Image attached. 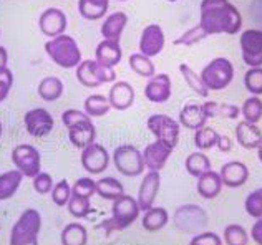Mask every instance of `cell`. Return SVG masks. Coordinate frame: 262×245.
Instances as JSON below:
<instances>
[{
    "label": "cell",
    "mask_w": 262,
    "mask_h": 245,
    "mask_svg": "<svg viewBox=\"0 0 262 245\" xmlns=\"http://www.w3.org/2000/svg\"><path fill=\"white\" fill-rule=\"evenodd\" d=\"M199 25L208 35H237L243 30V15L229 0H203Z\"/></svg>",
    "instance_id": "cell-1"
},
{
    "label": "cell",
    "mask_w": 262,
    "mask_h": 245,
    "mask_svg": "<svg viewBox=\"0 0 262 245\" xmlns=\"http://www.w3.org/2000/svg\"><path fill=\"white\" fill-rule=\"evenodd\" d=\"M61 122L68 129V139L78 149H85L96 139V128L92 118L81 110H65L61 113Z\"/></svg>",
    "instance_id": "cell-2"
},
{
    "label": "cell",
    "mask_w": 262,
    "mask_h": 245,
    "mask_svg": "<svg viewBox=\"0 0 262 245\" xmlns=\"http://www.w3.org/2000/svg\"><path fill=\"white\" fill-rule=\"evenodd\" d=\"M45 53L57 66L72 70L81 63V50L72 35H58L45 43Z\"/></svg>",
    "instance_id": "cell-3"
},
{
    "label": "cell",
    "mask_w": 262,
    "mask_h": 245,
    "mask_svg": "<svg viewBox=\"0 0 262 245\" xmlns=\"http://www.w3.org/2000/svg\"><path fill=\"white\" fill-rule=\"evenodd\" d=\"M140 214H141V209L138 201L128 194H123L118 199L113 201L112 215H110V219H106L101 224V227L106 230V234L120 232V230H125L133 222H136Z\"/></svg>",
    "instance_id": "cell-4"
},
{
    "label": "cell",
    "mask_w": 262,
    "mask_h": 245,
    "mask_svg": "<svg viewBox=\"0 0 262 245\" xmlns=\"http://www.w3.org/2000/svg\"><path fill=\"white\" fill-rule=\"evenodd\" d=\"M42 215L37 209H25L10 230V245H38Z\"/></svg>",
    "instance_id": "cell-5"
},
{
    "label": "cell",
    "mask_w": 262,
    "mask_h": 245,
    "mask_svg": "<svg viewBox=\"0 0 262 245\" xmlns=\"http://www.w3.org/2000/svg\"><path fill=\"white\" fill-rule=\"evenodd\" d=\"M199 75H201L204 85L209 91H221L232 83L234 65L229 58L216 57L203 68V71Z\"/></svg>",
    "instance_id": "cell-6"
},
{
    "label": "cell",
    "mask_w": 262,
    "mask_h": 245,
    "mask_svg": "<svg viewBox=\"0 0 262 245\" xmlns=\"http://www.w3.org/2000/svg\"><path fill=\"white\" fill-rule=\"evenodd\" d=\"M209 217L206 209L198 204H183L173 214L174 227L183 234H199L208 227Z\"/></svg>",
    "instance_id": "cell-7"
},
{
    "label": "cell",
    "mask_w": 262,
    "mask_h": 245,
    "mask_svg": "<svg viewBox=\"0 0 262 245\" xmlns=\"http://www.w3.org/2000/svg\"><path fill=\"white\" fill-rule=\"evenodd\" d=\"M77 80L85 88H98L103 83H115V68L105 66L98 60H81L77 66Z\"/></svg>",
    "instance_id": "cell-8"
},
{
    "label": "cell",
    "mask_w": 262,
    "mask_h": 245,
    "mask_svg": "<svg viewBox=\"0 0 262 245\" xmlns=\"http://www.w3.org/2000/svg\"><path fill=\"white\" fill-rule=\"evenodd\" d=\"M112 161L121 176L138 178L144 173L143 153L133 144H121L113 151Z\"/></svg>",
    "instance_id": "cell-9"
},
{
    "label": "cell",
    "mask_w": 262,
    "mask_h": 245,
    "mask_svg": "<svg viewBox=\"0 0 262 245\" xmlns=\"http://www.w3.org/2000/svg\"><path fill=\"white\" fill-rule=\"evenodd\" d=\"M149 133L155 136L158 141L166 142L168 146L176 148L179 142V133H181V125L179 121L173 119L168 114H151L146 121Z\"/></svg>",
    "instance_id": "cell-10"
},
{
    "label": "cell",
    "mask_w": 262,
    "mask_h": 245,
    "mask_svg": "<svg viewBox=\"0 0 262 245\" xmlns=\"http://www.w3.org/2000/svg\"><path fill=\"white\" fill-rule=\"evenodd\" d=\"M12 162L24 174V178L33 179L38 173H42V156L32 144H18L13 148Z\"/></svg>",
    "instance_id": "cell-11"
},
{
    "label": "cell",
    "mask_w": 262,
    "mask_h": 245,
    "mask_svg": "<svg viewBox=\"0 0 262 245\" xmlns=\"http://www.w3.org/2000/svg\"><path fill=\"white\" fill-rule=\"evenodd\" d=\"M239 43L244 63L249 68L262 66V30L249 29L241 32Z\"/></svg>",
    "instance_id": "cell-12"
},
{
    "label": "cell",
    "mask_w": 262,
    "mask_h": 245,
    "mask_svg": "<svg viewBox=\"0 0 262 245\" xmlns=\"http://www.w3.org/2000/svg\"><path fill=\"white\" fill-rule=\"evenodd\" d=\"M81 166L83 169L92 176L103 174L110 166V154L106 151L105 146L93 142V144L86 146L85 149H81Z\"/></svg>",
    "instance_id": "cell-13"
},
{
    "label": "cell",
    "mask_w": 262,
    "mask_h": 245,
    "mask_svg": "<svg viewBox=\"0 0 262 245\" xmlns=\"http://www.w3.org/2000/svg\"><path fill=\"white\" fill-rule=\"evenodd\" d=\"M24 122H25L27 133L33 136V138H45V136H48L53 131V126H55L53 116L45 108H33V110H29L24 116Z\"/></svg>",
    "instance_id": "cell-14"
},
{
    "label": "cell",
    "mask_w": 262,
    "mask_h": 245,
    "mask_svg": "<svg viewBox=\"0 0 262 245\" xmlns=\"http://www.w3.org/2000/svg\"><path fill=\"white\" fill-rule=\"evenodd\" d=\"M67 27H68L67 13L61 9H57V7H48L38 17V29L48 38L63 35Z\"/></svg>",
    "instance_id": "cell-15"
},
{
    "label": "cell",
    "mask_w": 262,
    "mask_h": 245,
    "mask_svg": "<svg viewBox=\"0 0 262 245\" xmlns=\"http://www.w3.org/2000/svg\"><path fill=\"white\" fill-rule=\"evenodd\" d=\"M166 43V37L161 29V25L158 23H149L143 29L141 37H140V53L144 57H158L164 48Z\"/></svg>",
    "instance_id": "cell-16"
},
{
    "label": "cell",
    "mask_w": 262,
    "mask_h": 245,
    "mask_svg": "<svg viewBox=\"0 0 262 245\" xmlns=\"http://www.w3.org/2000/svg\"><path fill=\"white\" fill-rule=\"evenodd\" d=\"M160 187H161V176L158 171H148L143 176V179L140 182V189H138V197H136L141 212L155 206Z\"/></svg>",
    "instance_id": "cell-17"
},
{
    "label": "cell",
    "mask_w": 262,
    "mask_h": 245,
    "mask_svg": "<svg viewBox=\"0 0 262 245\" xmlns=\"http://www.w3.org/2000/svg\"><path fill=\"white\" fill-rule=\"evenodd\" d=\"M174 148L168 146L166 142L155 139L153 142L144 148L143 153V161H144V167H148V171H158L160 173L161 169L166 166L168 159L173 154Z\"/></svg>",
    "instance_id": "cell-18"
},
{
    "label": "cell",
    "mask_w": 262,
    "mask_h": 245,
    "mask_svg": "<svg viewBox=\"0 0 262 245\" xmlns=\"http://www.w3.org/2000/svg\"><path fill=\"white\" fill-rule=\"evenodd\" d=\"M173 94V83H171V77L168 73H158L155 77L148 80L146 86H144V96L151 103H166Z\"/></svg>",
    "instance_id": "cell-19"
},
{
    "label": "cell",
    "mask_w": 262,
    "mask_h": 245,
    "mask_svg": "<svg viewBox=\"0 0 262 245\" xmlns=\"http://www.w3.org/2000/svg\"><path fill=\"white\" fill-rule=\"evenodd\" d=\"M221 181L223 186L229 189L243 187L249 179V167H247L243 161H227L219 169Z\"/></svg>",
    "instance_id": "cell-20"
},
{
    "label": "cell",
    "mask_w": 262,
    "mask_h": 245,
    "mask_svg": "<svg viewBox=\"0 0 262 245\" xmlns=\"http://www.w3.org/2000/svg\"><path fill=\"white\" fill-rule=\"evenodd\" d=\"M135 100H136L135 88L125 80L115 81V83L112 85V88H110V91H108V101H110V105H112L113 110L126 111L135 105Z\"/></svg>",
    "instance_id": "cell-21"
},
{
    "label": "cell",
    "mask_w": 262,
    "mask_h": 245,
    "mask_svg": "<svg viewBox=\"0 0 262 245\" xmlns=\"http://www.w3.org/2000/svg\"><path fill=\"white\" fill-rule=\"evenodd\" d=\"M234 134H236L237 144L244 149H257L262 144V129L257 125H252V122H237Z\"/></svg>",
    "instance_id": "cell-22"
},
{
    "label": "cell",
    "mask_w": 262,
    "mask_h": 245,
    "mask_svg": "<svg viewBox=\"0 0 262 245\" xmlns=\"http://www.w3.org/2000/svg\"><path fill=\"white\" fill-rule=\"evenodd\" d=\"M128 25V15L125 12H113L105 17L101 23V37L105 40H116L120 42L123 32Z\"/></svg>",
    "instance_id": "cell-23"
},
{
    "label": "cell",
    "mask_w": 262,
    "mask_h": 245,
    "mask_svg": "<svg viewBox=\"0 0 262 245\" xmlns=\"http://www.w3.org/2000/svg\"><path fill=\"white\" fill-rule=\"evenodd\" d=\"M121 58H123V50H121L120 42H116V40L103 38L101 42L96 45L95 60H98L100 63H103L105 66L115 68L121 61Z\"/></svg>",
    "instance_id": "cell-24"
},
{
    "label": "cell",
    "mask_w": 262,
    "mask_h": 245,
    "mask_svg": "<svg viewBox=\"0 0 262 245\" xmlns=\"http://www.w3.org/2000/svg\"><path fill=\"white\" fill-rule=\"evenodd\" d=\"M179 125L184 126L186 129L196 131V129L206 126V122L209 119L206 118V114L203 111V105L199 103H188L181 108L179 111Z\"/></svg>",
    "instance_id": "cell-25"
},
{
    "label": "cell",
    "mask_w": 262,
    "mask_h": 245,
    "mask_svg": "<svg viewBox=\"0 0 262 245\" xmlns=\"http://www.w3.org/2000/svg\"><path fill=\"white\" fill-rule=\"evenodd\" d=\"M223 187L224 186H223V181H221L219 173L212 171V169L198 178V186H196L198 194L206 201L216 199L221 194V190H223Z\"/></svg>",
    "instance_id": "cell-26"
},
{
    "label": "cell",
    "mask_w": 262,
    "mask_h": 245,
    "mask_svg": "<svg viewBox=\"0 0 262 245\" xmlns=\"http://www.w3.org/2000/svg\"><path fill=\"white\" fill-rule=\"evenodd\" d=\"M169 222V212L164 207L153 206L151 209L144 210L141 217V226L146 232H160Z\"/></svg>",
    "instance_id": "cell-27"
},
{
    "label": "cell",
    "mask_w": 262,
    "mask_h": 245,
    "mask_svg": "<svg viewBox=\"0 0 262 245\" xmlns=\"http://www.w3.org/2000/svg\"><path fill=\"white\" fill-rule=\"evenodd\" d=\"M203 111L206 118H223V119H237L241 116V108L231 103H217V101H204Z\"/></svg>",
    "instance_id": "cell-28"
},
{
    "label": "cell",
    "mask_w": 262,
    "mask_h": 245,
    "mask_svg": "<svg viewBox=\"0 0 262 245\" xmlns=\"http://www.w3.org/2000/svg\"><path fill=\"white\" fill-rule=\"evenodd\" d=\"M60 242H61V245H86L88 243V230L83 224L70 222L61 229Z\"/></svg>",
    "instance_id": "cell-29"
},
{
    "label": "cell",
    "mask_w": 262,
    "mask_h": 245,
    "mask_svg": "<svg viewBox=\"0 0 262 245\" xmlns=\"http://www.w3.org/2000/svg\"><path fill=\"white\" fill-rule=\"evenodd\" d=\"M110 0H78V12L85 20H100L106 17Z\"/></svg>",
    "instance_id": "cell-30"
},
{
    "label": "cell",
    "mask_w": 262,
    "mask_h": 245,
    "mask_svg": "<svg viewBox=\"0 0 262 245\" xmlns=\"http://www.w3.org/2000/svg\"><path fill=\"white\" fill-rule=\"evenodd\" d=\"M22 181L24 174L18 169H12V171L0 174V201H7L15 195Z\"/></svg>",
    "instance_id": "cell-31"
},
{
    "label": "cell",
    "mask_w": 262,
    "mask_h": 245,
    "mask_svg": "<svg viewBox=\"0 0 262 245\" xmlns=\"http://www.w3.org/2000/svg\"><path fill=\"white\" fill-rule=\"evenodd\" d=\"M38 96L43 101H57L61 94L65 91L63 81H61L58 77H45L42 81L38 83Z\"/></svg>",
    "instance_id": "cell-32"
},
{
    "label": "cell",
    "mask_w": 262,
    "mask_h": 245,
    "mask_svg": "<svg viewBox=\"0 0 262 245\" xmlns=\"http://www.w3.org/2000/svg\"><path fill=\"white\" fill-rule=\"evenodd\" d=\"M96 194H98L101 199L105 201H115L118 199L120 195L125 194V187H123L121 181L116 178H101L96 181Z\"/></svg>",
    "instance_id": "cell-33"
},
{
    "label": "cell",
    "mask_w": 262,
    "mask_h": 245,
    "mask_svg": "<svg viewBox=\"0 0 262 245\" xmlns=\"http://www.w3.org/2000/svg\"><path fill=\"white\" fill-rule=\"evenodd\" d=\"M110 110H112V105H110L108 96L100 93L90 94L83 103V111L90 118H101V116H105V114H108Z\"/></svg>",
    "instance_id": "cell-34"
},
{
    "label": "cell",
    "mask_w": 262,
    "mask_h": 245,
    "mask_svg": "<svg viewBox=\"0 0 262 245\" xmlns=\"http://www.w3.org/2000/svg\"><path fill=\"white\" fill-rule=\"evenodd\" d=\"M184 167L186 171H188L192 178H199V176H203L204 173L211 171V159L206 156L203 151H194L191 153L188 158L184 161Z\"/></svg>",
    "instance_id": "cell-35"
},
{
    "label": "cell",
    "mask_w": 262,
    "mask_h": 245,
    "mask_svg": "<svg viewBox=\"0 0 262 245\" xmlns=\"http://www.w3.org/2000/svg\"><path fill=\"white\" fill-rule=\"evenodd\" d=\"M179 73H181V77L184 78V81L188 83V86L198 94V96H201V98H208L209 96V90L206 88L201 75H198V71L192 70L188 63L179 65Z\"/></svg>",
    "instance_id": "cell-36"
},
{
    "label": "cell",
    "mask_w": 262,
    "mask_h": 245,
    "mask_svg": "<svg viewBox=\"0 0 262 245\" xmlns=\"http://www.w3.org/2000/svg\"><path fill=\"white\" fill-rule=\"evenodd\" d=\"M128 63H129V68L133 70L136 75H140V77L143 78H151V77H155L156 75V66L153 63V60H151L149 57H144L143 53H131L129 55V60H128Z\"/></svg>",
    "instance_id": "cell-37"
},
{
    "label": "cell",
    "mask_w": 262,
    "mask_h": 245,
    "mask_svg": "<svg viewBox=\"0 0 262 245\" xmlns=\"http://www.w3.org/2000/svg\"><path fill=\"white\" fill-rule=\"evenodd\" d=\"M241 116L244 121L257 125L262 119V100L260 96H249L241 106Z\"/></svg>",
    "instance_id": "cell-38"
},
{
    "label": "cell",
    "mask_w": 262,
    "mask_h": 245,
    "mask_svg": "<svg viewBox=\"0 0 262 245\" xmlns=\"http://www.w3.org/2000/svg\"><path fill=\"white\" fill-rule=\"evenodd\" d=\"M219 133L214 128L211 126H203L194 131V146L199 151H208L211 148H216V141H217Z\"/></svg>",
    "instance_id": "cell-39"
},
{
    "label": "cell",
    "mask_w": 262,
    "mask_h": 245,
    "mask_svg": "<svg viewBox=\"0 0 262 245\" xmlns=\"http://www.w3.org/2000/svg\"><path fill=\"white\" fill-rule=\"evenodd\" d=\"M209 35L206 33L203 29H201V25H194V27H191V29L188 30H184L181 35H179L178 38H174V42L173 45L174 46H194L198 43H201L203 40H206Z\"/></svg>",
    "instance_id": "cell-40"
},
{
    "label": "cell",
    "mask_w": 262,
    "mask_h": 245,
    "mask_svg": "<svg viewBox=\"0 0 262 245\" xmlns=\"http://www.w3.org/2000/svg\"><path fill=\"white\" fill-rule=\"evenodd\" d=\"M223 240L226 245H249V234L239 224H229L224 227Z\"/></svg>",
    "instance_id": "cell-41"
},
{
    "label": "cell",
    "mask_w": 262,
    "mask_h": 245,
    "mask_svg": "<svg viewBox=\"0 0 262 245\" xmlns=\"http://www.w3.org/2000/svg\"><path fill=\"white\" fill-rule=\"evenodd\" d=\"M244 86L251 93V96H260L262 94V66L249 68L244 73Z\"/></svg>",
    "instance_id": "cell-42"
},
{
    "label": "cell",
    "mask_w": 262,
    "mask_h": 245,
    "mask_svg": "<svg viewBox=\"0 0 262 245\" xmlns=\"http://www.w3.org/2000/svg\"><path fill=\"white\" fill-rule=\"evenodd\" d=\"M67 209H68V212H70V215L75 217V219H85V217L92 212V199L72 195L70 202L67 204Z\"/></svg>",
    "instance_id": "cell-43"
},
{
    "label": "cell",
    "mask_w": 262,
    "mask_h": 245,
    "mask_svg": "<svg viewBox=\"0 0 262 245\" xmlns=\"http://www.w3.org/2000/svg\"><path fill=\"white\" fill-rule=\"evenodd\" d=\"M52 202L58 207H65L72 199V186L67 179H61L58 182H55V186L52 189Z\"/></svg>",
    "instance_id": "cell-44"
},
{
    "label": "cell",
    "mask_w": 262,
    "mask_h": 245,
    "mask_svg": "<svg viewBox=\"0 0 262 245\" xmlns=\"http://www.w3.org/2000/svg\"><path fill=\"white\" fill-rule=\"evenodd\" d=\"M244 209L247 215L254 217V219H260L262 217V187L252 190V192L246 197Z\"/></svg>",
    "instance_id": "cell-45"
},
{
    "label": "cell",
    "mask_w": 262,
    "mask_h": 245,
    "mask_svg": "<svg viewBox=\"0 0 262 245\" xmlns=\"http://www.w3.org/2000/svg\"><path fill=\"white\" fill-rule=\"evenodd\" d=\"M95 194H96V181H93L92 178H80L72 186V195L92 199Z\"/></svg>",
    "instance_id": "cell-46"
},
{
    "label": "cell",
    "mask_w": 262,
    "mask_h": 245,
    "mask_svg": "<svg viewBox=\"0 0 262 245\" xmlns=\"http://www.w3.org/2000/svg\"><path fill=\"white\" fill-rule=\"evenodd\" d=\"M32 184H33V189H35V192L37 194H50L52 192V189L55 186V182L52 179V176L48 174V173H38L35 178L32 179Z\"/></svg>",
    "instance_id": "cell-47"
},
{
    "label": "cell",
    "mask_w": 262,
    "mask_h": 245,
    "mask_svg": "<svg viewBox=\"0 0 262 245\" xmlns=\"http://www.w3.org/2000/svg\"><path fill=\"white\" fill-rule=\"evenodd\" d=\"M189 245H223V239L211 230H203L191 239Z\"/></svg>",
    "instance_id": "cell-48"
},
{
    "label": "cell",
    "mask_w": 262,
    "mask_h": 245,
    "mask_svg": "<svg viewBox=\"0 0 262 245\" xmlns=\"http://www.w3.org/2000/svg\"><path fill=\"white\" fill-rule=\"evenodd\" d=\"M13 86V73L5 68L4 71H0V103L9 96V93Z\"/></svg>",
    "instance_id": "cell-49"
},
{
    "label": "cell",
    "mask_w": 262,
    "mask_h": 245,
    "mask_svg": "<svg viewBox=\"0 0 262 245\" xmlns=\"http://www.w3.org/2000/svg\"><path fill=\"white\" fill-rule=\"evenodd\" d=\"M216 148L219 153H229L232 151V139L226 134H219L216 141Z\"/></svg>",
    "instance_id": "cell-50"
},
{
    "label": "cell",
    "mask_w": 262,
    "mask_h": 245,
    "mask_svg": "<svg viewBox=\"0 0 262 245\" xmlns=\"http://www.w3.org/2000/svg\"><path fill=\"white\" fill-rule=\"evenodd\" d=\"M251 239L256 245H262V217L256 219L254 226L251 227Z\"/></svg>",
    "instance_id": "cell-51"
},
{
    "label": "cell",
    "mask_w": 262,
    "mask_h": 245,
    "mask_svg": "<svg viewBox=\"0 0 262 245\" xmlns=\"http://www.w3.org/2000/svg\"><path fill=\"white\" fill-rule=\"evenodd\" d=\"M7 65H9V52H7L5 46L0 45V71H4Z\"/></svg>",
    "instance_id": "cell-52"
},
{
    "label": "cell",
    "mask_w": 262,
    "mask_h": 245,
    "mask_svg": "<svg viewBox=\"0 0 262 245\" xmlns=\"http://www.w3.org/2000/svg\"><path fill=\"white\" fill-rule=\"evenodd\" d=\"M257 158H259V161L262 162V144L257 148Z\"/></svg>",
    "instance_id": "cell-53"
},
{
    "label": "cell",
    "mask_w": 262,
    "mask_h": 245,
    "mask_svg": "<svg viewBox=\"0 0 262 245\" xmlns=\"http://www.w3.org/2000/svg\"><path fill=\"white\" fill-rule=\"evenodd\" d=\"M2 133H4V126H2V121H0V138H2Z\"/></svg>",
    "instance_id": "cell-54"
},
{
    "label": "cell",
    "mask_w": 262,
    "mask_h": 245,
    "mask_svg": "<svg viewBox=\"0 0 262 245\" xmlns=\"http://www.w3.org/2000/svg\"><path fill=\"white\" fill-rule=\"evenodd\" d=\"M168 2H171V4H173V2H178V0H168Z\"/></svg>",
    "instance_id": "cell-55"
},
{
    "label": "cell",
    "mask_w": 262,
    "mask_h": 245,
    "mask_svg": "<svg viewBox=\"0 0 262 245\" xmlns=\"http://www.w3.org/2000/svg\"><path fill=\"white\" fill-rule=\"evenodd\" d=\"M118 2H126V0H118Z\"/></svg>",
    "instance_id": "cell-56"
},
{
    "label": "cell",
    "mask_w": 262,
    "mask_h": 245,
    "mask_svg": "<svg viewBox=\"0 0 262 245\" xmlns=\"http://www.w3.org/2000/svg\"><path fill=\"white\" fill-rule=\"evenodd\" d=\"M0 35H2V33H0Z\"/></svg>",
    "instance_id": "cell-57"
}]
</instances>
